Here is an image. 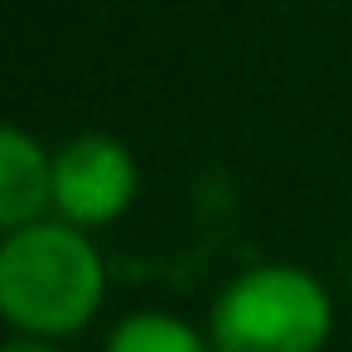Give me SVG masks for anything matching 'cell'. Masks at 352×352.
Returning <instances> with one entry per match:
<instances>
[{"instance_id":"cell-5","label":"cell","mask_w":352,"mask_h":352,"mask_svg":"<svg viewBox=\"0 0 352 352\" xmlns=\"http://www.w3.org/2000/svg\"><path fill=\"white\" fill-rule=\"evenodd\" d=\"M102 352H217V347L208 328L188 323L174 309H131L107 328Z\"/></svg>"},{"instance_id":"cell-6","label":"cell","mask_w":352,"mask_h":352,"mask_svg":"<svg viewBox=\"0 0 352 352\" xmlns=\"http://www.w3.org/2000/svg\"><path fill=\"white\" fill-rule=\"evenodd\" d=\"M6 352H68L63 342H34V338H10Z\"/></svg>"},{"instance_id":"cell-4","label":"cell","mask_w":352,"mask_h":352,"mask_svg":"<svg viewBox=\"0 0 352 352\" xmlns=\"http://www.w3.org/2000/svg\"><path fill=\"white\" fill-rule=\"evenodd\" d=\"M54 217V150L25 126L0 131V232Z\"/></svg>"},{"instance_id":"cell-3","label":"cell","mask_w":352,"mask_h":352,"mask_svg":"<svg viewBox=\"0 0 352 352\" xmlns=\"http://www.w3.org/2000/svg\"><path fill=\"white\" fill-rule=\"evenodd\" d=\"M140 193V164L126 140L107 131H82L54 150V217L102 232L131 212Z\"/></svg>"},{"instance_id":"cell-1","label":"cell","mask_w":352,"mask_h":352,"mask_svg":"<svg viewBox=\"0 0 352 352\" xmlns=\"http://www.w3.org/2000/svg\"><path fill=\"white\" fill-rule=\"evenodd\" d=\"M107 304V261L92 232L44 217L0 241V318L10 338L68 342Z\"/></svg>"},{"instance_id":"cell-2","label":"cell","mask_w":352,"mask_h":352,"mask_svg":"<svg viewBox=\"0 0 352 352\" xmlns=\"http://www.w3.org/2000/svg\"><path fill=\"white\" fill-rule=\"evenodd\" d=\"M333 323L338 309L328 285L294 261L236 270L208 309V338L217 352H323Z\"/></svg>"}]
</instances>
